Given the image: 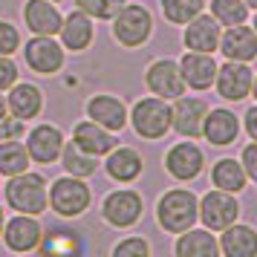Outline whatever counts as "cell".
<instances>
[{"instance_id": "cell-1", "label": "cell", "mask_w": 257, "mask_h": 257, "mask_svg": "<svg viewBox=\"0 0 257 257\" xmlns=\"http://www.w3.org/2000/svg\"><path fill=\"white\" fill-rule=\"evenodd\" d=\"M6 202L21 214H44L47 211V182L41 174H15L6 185Z\"/></svg>"}, {"instance_id": "cell-2", "label": "cell", "mask_w": 257, "mask_h": 257, "mask_svg": "<svg viewBox=\"0 0 257 257\" xmlns=\"http://www.w3.org/2000/svg\"><path fill=\"white\" fill-rule=\"evenodd\" d=\"M156 217H159V225L165 231L171 234L185 231V228H191L197 222V197L191 191H185V188H174V191H168L159 199Z\"/></svg>"}, {"instance_id": "cell-3", "label": "cell", "mask_w": 257, "mask_h": 257, "mask_svg": "<svg viewBox=\"0 0 257 257\" xmlns=\"http://www.w3.org/2000/svg\"><path fill=\"white\" fill-rule=\"evenodd\" d=\"M153 29V18L151 12L139 6V3H124L116 15H113V38H116L121 47H142Z\"/></svg>"}, {"instance_id": "cell-4", "label": "cell", "mask_w": 257, "mask_h": 257, "mask_svg": "<svg viewBox=\"0 0 257 257\" xmlns=\"http://www.w3.org/2000/svg\"><path fill=\"white\" fill-rule=\"evenodd\" d=\"M47 205L61 217H81L90 208V188L78 176H61L47 191Z\"/></svg>"}, {"instance_id": "cell-5", "label": "cell", "mask_w": 257, "mask_h": 257, "mask_svg": "<svg viewBox=\"0 0 257 257\" xmlns=\"http://www.w3.org/2000/svg\"><path fill=\"white\" fill-rule=\"evenodd\" d=\"M130 121L142 139H162L171 130V107L165 98H142L133 107Z\"/></svg>"}, {"instance_id": "cell-6", "label": "cell", "mask_w": 257, "mask_h": 257, "mask_svg": "<svg viewBox=\"0 0 257 257\" xmlns=\"http://www.w3.org/2000/svg\"><path fill=\"white\" fill-rule=\"evenodd\" d=\"M197 217L205 222V228L211 231H222L225 225H231L237 222L240 217V205H237V199L228 194V191H208L202 202H197Z\"/></svg>"}, {"instance_id": "cell-7", "label": "cell", "mask_w": 257, "mask_h": 257, "mask_svg": "<svg viewBox=\"0 0 257 257\" xmlns=\"http://www.w3.org/2000/svg\"><path fill=\"white\" fill-rule=\"evenodd\" d=\"M214 84H217V93L225 101H243L245 95L251 93L254 87V72L245 61H228L217 67V75H214Z\"/></svg>"}, {"instance_id": "cell-8", "label": "cell", "mask_w": 257, "mask_h": 257, "mask_svg": "<svg viewBox=\"0 0 257 257\" xmlns=\"http://www.w3.org/2000/svg\"><path fill=\"white\" fill-rule=\"evenodd\" d=\"M208 107L202 98H185L176 95V104L171 107V127L185 136V139H199L202 136V121H205Z\"/></svg>"}, {"instance_id": "cell-9", "label": "cell", "mask_w": 257, "mask_h": 257, "mask_svg": "<svg viewBox=\"0 0 257 257\" xmlns=\"http://www.w3.org/2000/svg\"><path fill=\"white\" fill-rule=\"evenodd\" d=\"M29 70L38 75H52L64 67V49L52 41V35H35L24 49Z\"/></svg>"}, {"instance_id": "cell-10", "label": "cell", "mask_w": 257, "mask_h": 257, "mask_svg": "<svg viewBox=\"0 0 257 257\" xmlns=\"http://www.w3.org/2000/svg\"><path fill=\"white\" fill-rule=\"evenodd\" d=\"M145 81H148V90H151L156 98H165V101L185 93V81H182L179 64H176V61H168V58L153 61L151 67H148Z\"/></svg>"}, {"instance_id": "cell-11", "label": "cell", "mask_w": 257, "mask_h": 257, "mask_svg": "<svg viewBox=\"0 0 257 257\" xmlns=\"http://www.w3.org/2000/svg\"><path fill=\"white\" fill-rule=\"evenodd\" d=\"M101 214H104V220L110 225L127 228L133 222H139L142 217V197L136 191H113V194H107Z\"/></svg>"}, {"instance_id": "cell-12", "label": "cell", "mask_w": 257, "mask_h": 257, "mask_svg": "<svg viewBox=\"0 0 257 257\" xmlns=\"http://www.w3.org/2000/svg\"><path fill=\"white\" fill-rule=\"evenodd\" d=\"M222 55L228 61H248L257 55V32L254 26H245V24H234L228 26V32L220 35V44H217Z\"/></svg>"}, {"instance_id": "cell-13", "label": "cell", "mask_w": 257, "mask_h": 257, "mask_svg": "<svg viewBox=\"0 0 257 257\" xmlns=\"http://www.w3.org/2000/svg\"><path fill=\"white\" fill-rule=\"evenodd\" d=\"M202 165H205L202 151H199L194 142H179V145H174V148L168 151V156H165V168H168V174L174 176V179H182V182L199 176Z\"/></svg>"}, {"instance_id": "cell-14", "label": "cell", "mask_w": 257, "mask_h": 257, "mask_svg": "<svg viewBox=\"0 0 257 257\" xmlns=\"http://www.w3.org/2000/svg\"><path fill=\"white\" fill-rule=\"evenodd\" d=\"M179 72H182V81L194 90H208L214 84V75H217V61L211 52H185L182 61H179Z\"/></svg>"}, {"instance_id": "cell-15", "label": "cell", "mask_w": 257, "mask_h": 257, "mask_svg": "<svg viewBox=\"0 0 257 257\" xmlns=\"http://www.w3.org/2000/svg\"><path fill=\"white\" fill-rule=\"evenodd\" d=\"M3 237H6V245L12 251L26 254V251H35L38 245H41L44 234H41V225H38V220L32 214H18V217H12V220L6 222Z\"/></svg>"}, {"instance_id": "cell-16", "label": "cell", "mask_w": 257, "mask_h": 257, "mask_svg": "<svg viewBox=\"0 0 257 257\" xmlns=\"http://www.w3.org/2000/svg\"><path fill=\"white\" fill-rule=\"evenodd\" d=\"M61 148H64V136H61L58 127L52 124H38L29 139H26V153L29 159H35L41 165H52L61 156Z\"/></svg>"}, {"instance_id": "cell-17", "label": "cell", "mask_w": 257, "mask_h": 257, "mask_svg": "<svg viewBox=\"0 0 257 257\" xmlns=\"http://www.w3.org/2000/svg\"><path fill=\"white\" fill-rule=\"evenodd\" d=\"M220 44V24L214 15H202L191 18L185 24V47L194 52H214Z\"/></svg>"}, {"instance_id": "cell-18", "label": "cell", "mask_w": 257, "mask_h": 257, "mask_svg": "<svg viewBox=\"0 0 257 257\" xmlns=\"http://www.w3.org/2000/svg\"><path fill=\"white\" fill-rule=\"evenodd\" d=\"M24 21H26V29L35 32V35H58L64 18L52 6V0H26Z\"/></svg>"}, {"instance_id": "cell-19", "label": "cell", "mask_w": 257, "mask_h": 257, "mask_svg": "<svg viewBox=\"0 0 257 257\" xmlns=\"http://www.w3.org/2000/svg\"><path fill=\"white\" fill-rule=\"evenodd\" d=\"M237 133H240V121H237V116H234L231 110L217 107V110H208V113H205L202 136H205L211 145L225 148V145H231V142L237 139Z\"/></svg>"}, {"instance_id": "cell-20", "label": "cell", "mask_w": 257, "mask_h": 257, "mask_svg": "<svg viewBox=\"0 0 257 257\" xmlns=\"http://www.w3.org/2000/svg\"><path fill=\"white\" fill-rule=\"evenodd\" d=\"M87 116L93 118L95 124L113 130V133L127 124V110L116 95H93L87 101Z\"/></svg>"}, {"instance_id": "cell-21", "label": "cell", "mask_w": 257, "mask_h": 257, "mask_svg": "<svg viewBox=\"0 0 257 257\" xmlns=\"http://www.w3.org/2000/svg\"><path fill=\"white\" fill-rule=\"evenodd\" d=\"M72 142H75L81 151L93 153V156L110 153L113 148H116V136H113V130L101 127V124H95V121H81V124H75V130H72Z\"/></svg>"}, {"instance_id": "cell-22", "label": "cell", "mask_w": 257, "mask_h": 257, "mask_svg": "<svg viewBox=\"0 0 257 257\" xmlns=\"http://www.w3.org/2000/svg\"><path fill=\"white\" fill-rule=\"evenodd\" d=\"M61 41H64V47L72 49V52H81V49L90 47V41H93V21H90V15L87 12H70L67 15V21H61Z\"/></svg>"}, {"instance_id": "cell-23", "label": "cell", "mask_w": 257, "mask_h": 257, "mask_svg": "<svg viewBox=\"0 0 257 257\" xmlns=\"http://www.w3.org/2000/svg\"><path fill=\"white\" fill-rule=\"evenodd\" d=\"M41 104H44V95H41L38 87H32V84H12V93L6 98V110L15 118H21V121L35 118L41 113Z\"/></svg>"}, {"instance_id": "cell-24", "label": "cell", "mask_w": 257, "mask_h": 257, "mask_svg": "<svg viewBox=\"0 0 257 257\" xmlns=\"http://www.w3.org/2000/svg\"><path fill=\"white\" fill-rule=\"evenodd\" d=\"M222 231H225V234H222V240L217 245H220V251L225 257H251L257 251V234H254V228L231 222V225H225Z\"/></svg>"}, {"instance_id": "cell-25", "label": "cell", "mask_w": 257, "mask_h": 257, "mask_svg": "<svg viewBox=\"0 0 257 257\" xmlns=\"http://www.w3.org/2000/svg\"><path fill=\"white\" fill-rule=\"evenodd\" d=\"M179 257H217L220 251V245L214 240V234L211 231H179V240H176V248H174Z\"/></svg>"}, {"instance_id": "cell-26", "label": "cell", "mask_w": 257, "mask_h": 257, "mask_svg": "<svg viewBox=\"0 0 257 257\" xmlns=\"http://www.w3.org/2000/svg\"><path fill=\"white\" fill-rule=\"evenodd\" d=\"M107 174L116 182H133L142 174V156L133 148H113L107 156Z\"/></svg>"}, {"instance_id": "cell-27", "label": "cell", "mask_w": 257, "mask_h": 257, "mask_svg": "<svg viewBox=\"0 0 257 257\" xmlns=\"http://www.w3.org/2000/svg\"><path fill=\"white\" fill-rule=\"evenodd\" d=\"M211 182H214V188H220V191L240 194L245 188V182H248V176H245L240 162H234V159H220V162L211 168Z\"/></svg>"}, {"instance_id": "cell-28", "label": "cell", "mask_w": 257, "mask_h": 257, "mask_svg": "<svg viewBox=\"0 0 257 257\" xmlns=\"http://www.w3.org/2000/svg\"><path fill=\"white\" fill-rule=\"evenodd\" d=\"M95 159H98V156L81 151L75 142H67V145L61 148V162H64V168H67V174L78 176V179L95 174V168H98V165H95Z\"/></svg>"}, {"instance_id": "cell-29", "label": "cell", "mask_w": 257, "mask_h": 257, "mask_svg": "<svg viewBox=\"0 0 257 257\" xmlns=\"http://www.w3.org/2000/svg\"><path fill=\"white\" fill-rule=\"evenodd\" d=\"M26 168H29L26 145H21L18 139L0 142V174L3 176H15V174H24Z\"/></svg>"}, {"instance_id": "cell-30", "label": "cell", "mask_w": 257, "mask_h": 257, "mask_svg": "<svg viewBox=\"0 0 257 257\" xmlns=\"http://www.w3.org/2000/svg\"><path fill=\"white\" fill-rule=\"evenodd\" d=\"M211 15H214L217 24H222V26L245 24L248 6H245L243 0H211Z\"/></svg>"}, {"instance_id": "cell-31", "label": "cell", "mask_w": 257, "mask_h": 257, "mask_svg": "<svg viewBox=\"0 0 257 257\" xmlns=\"http://www.w3.org/2000/svg\"><path fill=\"white\" fill-rule=\"evenodd\" d=\"M205 9V0H162V12L171 24H188Z\"/></svg>"}, {"instance_id": "cell-32", "label": "cell", "mask_w": 257, "mask_h": 257, "mask_svg": "<svg viewBox=\"0 0 257 257\" xmlns=\"http://www.w3.org/2000/svg\"><path fill=\"white\" fill-rule=\"evenodd\" d=\"M78 3V9L87 12L90 18H98V21H107V18H113V15L127 3V0H75Z\"/></svg>"}, {"instance_id": "cell-33", "label": "cell", "mask_w": 257, "mask_h": 257, "mask_svg": "<svg viewBox=\"0 0 257 257\" xmlns=\"http://www.w3.org/2000/svg\"><path fill=\"white\" fill-rule=\"evenodd\" d=\"M148 251H151V245H148V240H142V237H127V240H121L113 248L116 257H148Z\"/></svg>"}, {"instance_id": "cell-34", "label": "cell", "mask_w": 257, "mask_h": 257, "mask_svg": "<svg viewBox=\"0 0 257 257\" xmlns=\"http://www.w3.org/2000/svg\"><path fill=\"white\" fill-rule=\"evenodd\" d=\"M21 47V35L12 24L0 21V55H12L15 49Z\"/></svg>"}, {"instance_id": "cell-35", "label": "cell", "mask_w": 257, "mask_h": 257, "mask_svg": "<svg viewBox=\"0 0 257 257\" xmlns=\"http://www.w3.org/2000/svg\"><path fill=\"white\" fill-rule=\"evenodd\" d=\"M18 81V64L9 55H0V90H9Z\"/></svg>"}, {"instance_id": "cell-36", "label": "cell", "mask_w": 257, "mask_h": 257, "mask_svg": "<svg viewBox=\"0 0 257 257\" xmlns=\"http://www.w3.org/2000/svg\"><path fill=\"white\" fill-rule=\"evenodd\" d=\"M24 136V121L21 118H0V142H9V139H21Z\"/></svg>"}, {"instance_id": "cell-37", "label": "cell", "mask_w": 257, "mask_h": 257, "mask_svg": "<svg viewBox=\"0 0 257 257\" xmlns=\"http://www.w3.org/2000/svg\"><path fill=\"white\" fill-rule=\"evenodd\" d=\"M240 165H243V171H245L248 179H257V145H254V142L243 151V162H240Z\"/></svg>"}, {"instance_id": "cell-38", "label": "cell", "mask_w": 257, "mask_h": 257, "mask_svg": "<svg viewBox=\"0 0 257 257\" xmlns=\"http://www.w3.org/2000/svg\"><path fill=\"white\" fill-rule=\"evenodd\" d=\"M245 133L251 142H257V107H248V113H245Z\"/></svg>"}, {"instance_id": "cell-39", "label": "cell", "mask_w": 257, "mask_h": 257, "mask_svg": "<svg viewBox=\"0 0 257 257\" xmlns=\"http://www.w3.org/2000/svg\"><path fill=\"white\" fill-rule=\"evenodd\" d=\"M6 116V98H3V95H0V118Z\"/></svg>"}, {"instance_id": "cell-40", "label": "cell", "mask_w": 257, "mask_h": 257, "mask_svg": "<svg viewBox=\"0 0 257 257\" xmlns=\"http://www.w3.org/2000/svg\"><path fill=\"white\" fill-rule=\"evenodd\" d=\"M245 6H248V9H257V0H243Z\"/></svg>"}, {"instance_id": "cell-41", "label": "cell", "mask_w": 257, "mask_h": 257, "mask_svg": "<svg viewBox=\"0 0 257 257\" xmlns=\"http://www.w3.org/2000/svg\"><path fill=\"white\" fill-rule=\"evenodd\" d=\"M0 231H3V208H0Z\"/></svg>"}]
</instances>
